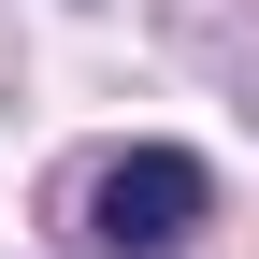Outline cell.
<instances>
[{"label": "cell", "instance_id": "1", "mask_svg": "<svg viewBox=\"0 0 259 259\" xmlns=\"http://www.w3.org/2000/svg\"><path fill=\"white\" fill-rule=\"evenodd\" d=\"M87 231H101L115 259H173L187 231H202V158H173V144H130L87 173Z\"/></svg>", "mask_w": 259, "mask_h": 259}]
</instances>
